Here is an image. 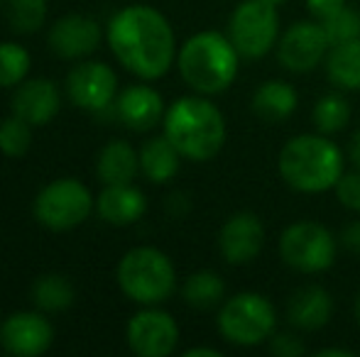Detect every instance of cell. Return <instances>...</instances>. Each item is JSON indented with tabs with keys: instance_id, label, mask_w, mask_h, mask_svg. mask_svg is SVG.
Segmentation results:
<instances>
[{
	"instance_id": "obj_1",
	"label": "cell",
	"mask_w": 360,
	"mask_h": 357,
	"mask_svg": "<svg viewBox=\"0 0 360 357\" xmlns=\"http://www.w3.org/2000/svg\"><path fill=\"white\" fill-rule=\"evenodd\" d=\"M108 44L118 62L140 79H160L174 62V32L147 5L123 8L108 25Z\"/></svg>"
},
{
	"instance_id": "obj_2",
	"label": "cell",
	"mask_w": 360,
	"mask_h": 357,
	"mask_svg": "<svg viewBox=\"0 0 360 357\" xmlns=\"http://www.w3.org/2000/svg\"><path fill=\"white\" fill-rule=\"evenodd\" d=\"M165 135L181 157L206 162L216 157L226 142V120L214 103L186 95L167 110Z\"/></svg>"
},
{
	"instance_id": "obj_3",
	"label": "cell",
	"mask_w": 360,
	"mask_h": 357,
	"mask_svg": "<svg viewBox=\"0 0 360 357\" xmlns=\"http://www.w3.org/2000/svg\"><path fill=\"white\" fill-rule=\"evenodd\" d=\"M280 174L302 194L336 189L343 177V157L331 140L321 135L292 137L280 152Z\"/></svg>"
},
{
	"instance_id": "obj_4",
	"label": "cell",
	"mask_w": 360,
	"mask_h": 357,
	"mask_svg": "<svg viewBox=\"0 0 360 357\" xmlns=\"http://www.w3.org/2000/svg\"><path fill=\"white\" fill-rule=\"evenodd\" d=\"M238 49L221 32H199L179 52L181 79L199 93H221L238 74Z\"/></svg>"
},
{
	"instance_id": "obj_5",
	"label": "cell",
	"mask_w": 360,
	"mask_h": 357,
	"mask_svg": "<svg viewBox=\"0 0 360 357\" xmlns=\"http://www.w3.org/2000/svg\"><path fill=\"white\" fill-rule=\"evenodd\" d=\"M174 267L169 257L155 248H135L120 260L118 284L128 299L138 304H160L174 291Z\"/></svg>"
},
{
	"instance_id": "obj_6",
	"label": "cell",
	"mask_w": 360,
	"mask_h": 357,
	"mask_svg": "<svg viewBox=\"0 0 360 357\" xmlns=\"http://www.w3.org/2000/svg\"><path fill=\"white\" fill-rule=\"evenodd\" d=\"M275 306L260 294H238L228 299L218 316V330L233 345H257L275 330Z\"/></svg>"
},
{
	"instance_id": "obj_7",
	"label": "cell",
	"mask_w": 360,
	"mask_h": 357,
	"mask_svg": "<svg viewBox=\"0 0 360 357\" xmlns=\"http://www.w3.org/2000/svg\"><path fill=\"white\" fill-rule=\"evenodd\" d=\"M231 42L238 54L245 59H260L275 47L280 34V15L277 5L265 0H245L238 5L231 18Z\"/></svg>"
},
{
	"instance_id": "obj_8",
	"label": "cell",
	"mask_w": 360,
	"mask_h": 357,
	"mask_svg": "<svg viewBox=\"0 0 360 357\" xmlns=\"http://www.w3.org/2000/svg\"><path fill=\"white\" fill-rule=\"evenodd\" d=\"M280 255L292 269L316 274L328 269L336 260V238L323 225L299 220L282 233Z\"/></svg>"
},
{
	"instance_id": "obj_9",
	"label": "cell",
	"mask_w": 360,
	"mask_h": 357,
	"mask_svg": "<svg viewBox=\"0 0 360 357\" xmlns=\"http://www.w3.org/2000/svg\"><path fill=\"white\" fill-rule=\"evenodd\" d=\"M91 206L94 198L81 181L59 179L39 191L34 201V215L49 230H72L89 218Z\"/></svg>"
},
{
	"instance_id": "obj_10",
	"label": "cell",
	"mask_w": 360,
	"mask_h": 357,
	"mask_svg": "<svg viewBox=\"0 0 360 357\" xmlns=\"http://www.w3.org/2000/svg\"><path fill=\"white\" fill-rule=\"evenodd\" d=\"M331 49L326 29L319 22H297L280 39V62L294 74L316 69Z\"/></svg>"
},
{
	"instance_id": "obj_11",
	"label": "cell",
	"mask_w": 360,
	"mask_h": 357,
	"mask_svg": "<svg viewBox=\"0 0 360 357\" xmlns=\"http://www.w3.org/2000/svg\"><path fill=\"white\" fill-rule=\"evenodd\" d=\"M128 343L140 357H167L179 343V328L165 311H140L128 323Z\"/></svg>"
},
{
	"instance_id": "obj_12",
	"label": "cell",
	"mask_w": 360,
	"mask_h": 357,
	"mask_svg": "<svg viewBox=\"0 0 360 357\" xmlns=\"http://www.w3.org/2000/svg\"><path fill=\"white\" fill-rule=\"evenodd\" d=\"M115 79L113 69L103 62H86L79 64L67 79V93L79 108L84 110H101L113 100Z\"/></svg>"
},
{
	"instance_id": "obj_13",
	"label": "cell",
	"mask_w": 360,
	"mask_h": 357,
	"mask_svg": "<svg viewBox=\"0 0 360 357\" xmlns=\"http://www.w3.org/2000/svg\"><path fill=\"white\" fill-rule=\"evenodd\" d=\"M265 243V228L255 213H236L223 223L218 233V248L231 264H248L260 255Z\"/></svg>"
},
{
	"instance_id": "obj_14",
	"label": "cell",
	"mask_w": 360,
	"mask_h": 357,
	"mask_svg": "<svg viewBox=\"0 0 360 357\" xmlns=\"http://www.w3.org/2000/svg\"><path fill=\"white\" fill-rule=\"evenodd\" d=\"M54 330L47 318L37 314H15L0 328V343L10 355L34 357L49 350Z\"/></svg>"
},
{
	"instance_id": "obj_15",
	"label": "cell",
	"mask_w": 360,
	"mask_h": 357,
	"mask_svg": "<svg viewBox=\"0 0 360 357\" xmlns=\"http://www.w3.org/2000/svg\"><path fill=\"white\" fill-rule=\"evenodd\" d=\"M101 44V27L86 15H67L49 29V47L64 59L86 57Z\"/></svg>"
},
{
	"instance_id": "obj_16",
	"label": "cell",
	"mask_w": 360,
	"mask_h": 357,
	"mask_svg": "<svg viewBox=\"0 0 360 357\" xmlns=\"http://www.w3.org/2000/svg\"><path fill=\"white\" fill-rule=\"evenodd\" d=\"M13 113L30 125H47L59 113V90L49 79L20 83L13 95Z\"/></svg>"
},
{
	"instance_id": "obj_17",
	"label": "cell",
	"mask_w": 360,
	"mask_h": 357,
	"mask_svg": "<svg viewBox=\"0 0 360 357\" xmlns=\"http://www.w3.org/2000/svg\"><path fill=\"white\" fill-rule=\"evenodd\" d=\"M115 110H118V118L123 120V125H128L130 130H138V133H145V130H152L160 123L165 103H162V95L155 88L130 86L120 93Z\"/></svg>"
},
{
	"instance_id": "obj_18",
	"label": "cell",
	"mask_w": 360,
	"mask_h": 357,
	"mask_svg": "<svg viewBox=\"0 0 360 357\" xmlns=\"http://www.w3.org/2000/svg\"><path fill=\"white\" fill-rule=\"evenodd\" d=\"M333 314V301L328 296L326 289L311 284L302 286L299 291H294L292 299L287 304V318L294 328L302 330H319L328 323Z\"/></svg>"
},
{
	"instance_id": "obj_19",
	"label": "cell",
	"mask_w": 360,
	"mask_h": 357,
	"mask_svg": "<svg viewBox=\"0 0 360 357\" xmlns=\"http://www.w3.org/2000/svg\"><path fill=\"white\" fill-rule=\"evenodd\" d=\"M147 201L143 191L130 184H113L105 186V191L98 196V213L110 225H130L143 218Z\"/></svg>"
},
{
	"instance_id": "obj_20",
	"label": "cell",
	"mask_w": 360,
	"mask_h": 357,
	"mask_svg": "<svg viewBox=\"0 0 360 357\" xmlns=\"http://www.w3.org/2000/svg\"><path fill=\"white\" fill-rule=\"evenodd\" d=\"M140 169V157L123 140H115L103 147L98 157V177L105 186L130 184Z\"/></svg>"
},
{
	"instance_id": "obj_21",
	"label": "cell",
	"mask_w": 360,
	"mask_h": 357,
	"mask_svg": "<svg viewBox=\"0 0 360 357\" xmlns=\"http://www.w3.org/2000/svg\"><path fill=\"white\" fill-rule=\"evenodd\" d=\"M326 74L333 86L356 90L360 88V37L351 42L333 44L326 57Z\"/></svg>"
},
{
	"instance_id": "obj_22",
	"label": "cell",
	"mask_w": 360,
	"mask_h": 357,
	"mask_svg": "<svg viewBox=\"0 0 360 357\" xmlns=\"http://www.w3.org/2000/svg\"><path fill=\"white\" fill-rule=\"evenodd\" d=\"M297 108V90L282 81H265L252 95V110L267 123L285 120Z\"/></svg>"
},
{
	"instance_id": "obj_23",
	"label": "cell",
	"mask_w": 360,
	"mask_h": 357,
	"mask_svg": "<svg viewBox=\"0 0 360 357\" xmlns=\"http://www.w3.org/2000/svg\"><path fill=\"white\" fill-rule=\"evenodd\" d=\"M179 149L165 137H155L145 142L143 152H140V169L145 177L155 184H165L179 172Z\"/></svg>"
},
{
	"instance_id": "obj_24",
	"label": "cell",
	"mask_w": 360,
	"mask_h": 357,
	"mask_svg": "<svg viewBox=\"0 0 360 357\" xmlns=\"http://www.w3.org/2000/svg\"><path fill=\"white\" fill-rule=\"evenodd\" d=\"M34 304L44 311H64L74 304V286L62 274H44L32 286Z\"/></svg>"
},
{
	"instance_id": "obj_25",
	"label": "cell",
	"mask_w": 360,
	"mask_h": 357,
	"mask_svg": "<svg viewBox=\"0 0 360 357\" xmlns=\"http://www.w3.org/2000/svg\"><path fill=\"white\" fill-rule=\"evenodd\" d=\"M223 286L221 276L214 271H196L184 281V301L194 309H211L223 299Z\"/></svg>"
},
{
	"instance_id": "obj_26",
	"label": "cell",
	"mask_w": 360,
	"mask_h": 357,
	"mask_svg": "<svg viewBox=\"0 0 360 357\" xmlns=\"http://www.w3.org/2000/svg\"><path fill=\"white\" fill-rule=\"evenodd\" d=\"M348 120H351V105L341 95L328 93L314 105V125L319 128V133L333 135L346 128Z\"/></svg>"
},
{
	"instance_id": "obj_27",
	"label": "cell",
	"mask_w": 360,
	"mask_h": 357,
	"mask_svg": "<svg viewBox=\"0 0 360 357\" xmlns=\"http://www.w3.org/2000/svg\"><path fill=\"white\" fill-rule=\"evenodd\" d=\"M5 13L15 32L30 34L44 25L47 0H5Z\"/></svg>"
},
{
	"instance_id": "obj_28",
	"label": "cell",
	"mask_w": 360,
	"mask_h": 357,
	"mask_svg": "<svg viewBox=\"0 0 360 357\" xmlns=\"http://www.w3.org/2000/svg\"><path fill=\"white\" fill-rule=\"evenodd\" d=\"M30 72V54L20 44L3 42L0 44V88H10L22 83Z\"/></svg>"
},
{
	"instance_id": "obj_29",
	"label": "cell",
	"mask_w": 360,
	"mask_h": 357,
	"mask_svg": "<svg viewBox=\"0 0 360 357\" xmlns=\"http://www.w3.org/2000/svg\"><path fill=\"white\" fill-rule=\"evenodd\" d=\"M32 125L25 123L22 118H8L0 123V149H3L8 157H22L25 152L32 144V133H30Z\"/></svg>"
},
{
	"instance_id": "obj_30",
	"label": "cell",
	"mask_w": 360,
	"mask_h": 357,
	"mask_svg": "<svg viewBox=\"0 0 360 357\" xmlns=\"http://www.w3.org/2000/svg\"><path fill=\"white\" fill-rule=\"evenodd\" d=\"M323 29H326L328 42L341 44V42H351V39L360 37V13L348 5H343L336 15H331L328 20H323Z\"/></svg>"
},
{
	"instance_id": "obj_31",
	"label": "cell",
	"mask_w": 360,
	"mask_h": 357,
	"mask_svg": "<svg viewBox=\"0 0 360 357\" xmlns=\"http://www.w3.org/2000/svg\"><path fill=\"white\" fill-rule=\"evenodd\" d=\"M336 196L346 208L360 213V172L343 174L336 184Z\"/></svg>"
},
{
	"instance_id": "obj_32",
	"label": "cell",
	"mask_w": 360,
	"mask_h": 357,
	"mask_svg": "<svg viewBox=\"0 0 360 357\" xmlns=\"http://www.w3.org/2000/svg\"><path fill=\"white\" fill-rule=\"evenodd\" d=\"M272 355L280 357H299L304 355V345L299 343V338H294L292 333H277L270 343Z\"/></svg>"
},
{
	"instance_id": "obj_33",
	"label": "cell",
	"mask_w": 360,
	"mask_h": 357,
	"mask_svg": "<svg viewBox=\"0 0 360 357\" xmlns=\"http://www.w3.org/2000/svg\"><path fill=\"white\" fill-rule=\"evenodd\" d=\"M343 5H346V0H307L309 13H311L316 20H321V22L331 18V15H336Z\"/></svg>"
},
{
	"instance_id": "obj_34",
	"label": "cell",
	"mask_w": 360,
	"mask_h": 357,
	"mask_svg": "<svg viewBox=\"0 0 360 357\" xmlns=\"http://www.w3.org/2000/svg\"><path fill=\"white\" fill-rule=\"evenodd\" d=\"M341 243H343V248L351 250V252H360V220L351 223L346 230H343Z\"/></svg>"
},
{
	"instance_id": "obj_35",
	"label": "cell",
	"mask_w": 360,
	"mask_h": 357,
	"mask_svg": "<svg viewBox=\"0 0 360 357\" xmlns=\"http://www.w3.org/2000/svg\"><path fill=\"white\" fill-rule=\"evenodd\" d=\"M184 357H221V353L214 348H191V350H186Z\"/></svg>"
},
{
	"instance_id": "obj_36",
	"label": "cell",
	"mask_w": 360,
	"mask_h": 357,
	"mask_svg": "<svg viewBox=\"0 0 360 357\" xmlns=\"http://www.w3.org/2000/svg\"><path fill=\"white\" fill-rule=\"evenodd\" d=\"M316 357H353V353L343 348H326V350H319Z\"/></svg>"
},
{
	"instance_id": "obj_37",
	"label": "cell",
	"mask_w": 360,
	"mask_h": 357,
	"mask_svg": "<svg viewBox=\"0 0 360 357\" xmlns=\"http://www.w3.org/2000/svg\"><path fill=\"white\" fill-rule=\"evenodd\" d=\"M351 159L356 162V167L360 169V130L353 135V142H351Z\"/></svg>"
},
{
	"instance_id": "obj_38",
	"label": "cell",
	"mask_w": 360,
	"mask_h": 357,
	"mask_svg": "<svg viewBox=\"0 0 360 357\" xmlns=\"http://www.w3.org/2000/svg\"><path fill=\"white\" fill-rule=\"evenodd\" d=\"M356 316H358V321H360V291H358V299H356Z\"/></svg>"
},
{
	"instance_id": "obj_39",
	"label": "cell",
	"mask_w": 360,
	"mask_h": 357,
	"mask_svg": "<svg viewBox=\"0 0 360 357\" xmlns=\"http://www.w3.org/2000/svg\"><path fill=\"white\" fill-rule=\"evenodd\" d=\"M265 3H272V5H280V3H285V0H265Z\"/></svg>"
}]
</instances>
